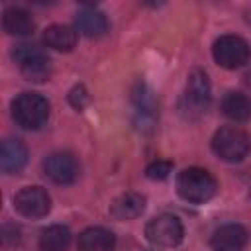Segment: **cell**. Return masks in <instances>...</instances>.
<instances>
[{
  "mask_svg": "<svg viewBox=\"0 0 251 251\" xmlns=\"http://www.w3.org/2000/svg\"><path fill=\"white\" fill-rule=\"evenodd\" d=\"M12 59L18 65L20 73L31 82H45L51 76V61L37 45H29V43L16 45L12 51Z\"/></svg>",
  "mask_w": 251,
  "mask_h": 251,
  "instance_id": "277c9868",
  "label": "cell"
},
{
  "mask_svg": "<svg viewBox=\"0 0 251 251\" xmlns=\"http://www.w3.org/2000/svg\"><path fill=\"white\" fill-rule=\"evenodd\" d=\"M41 39L49 49L67 53V51H73V47L76 45V31L71 25L53 24V25L43 29V37Z\"/></svg>",
  "mask_w": 251,
  "mask_h": 251,
  "instance_id": "2e32d148",
  "label": "cell"
},
{
  "mask_svg": "<svg viewBox=\"0 0 251 251\" xmlns=\"http://www.w3.org/2000/svg\"><path fill=\"white\" fill-rule=\"evenodd\" d=\"M12 118L24 129H39L49 118V102L39 92H22L12 100Z\"/></svg>",
  "mask_w": 251,
  "mask_h": 251,
  "instance_id": "7a4b0ae2",
  "label": "cell"
},
{
  "mask_svg": "<svg viewBox=\"0 0 251 251\" xmlns=\"http://www.w3.org/2000/svg\"><path fill=\"white\" fill-rule=\"evenodd\" d=\"M171 169H173V165H171L169 161H155V163H151V165L145 169V175H147L151 180H163V178L169 176Z\"/></svg>",
  "mask_w": 251,
  "mask_h": 251,
  "instance_id": "ffe728a7",
  "label": "cell"
},
{
  "mask_svg": "<svg viewBox=\"0 0 251 251\" xmlns=\"http://www.w3.org/2000/svg\"><path fill=\"white\" fill-rule=\"evenodd\" d=\"M14 208L24 218H43L51 210V198L41 186H25L14 196Z\"/></svg>",
  "mask_w": 251,
  "mask_h": 251,
  "instance_id": "ba28073f",
  "label": "cell"
},
{
  "mask_svg": "<svg viewBox=\"0 0 251 251\" xmlns=\"http://www.w3.org/2000/svg\"><path fill=\"white\" fill-rule=\"evenodd\" d=\"M43 171L53 182L71 184L78 175V165L71 153H51L43 161Z\"/></svg>",
  "mask_w": 251,
  "mask_h": 251,
  "instance_id": "9c48e42d",
  "label": "cell"
},
{
  "mask_svg": "<svg viewBox=\"0 0 251 251\" xmlns=\"http://www.w3.org/2000/svg\"><path fill=\"white\" fill-rule=\"evenodd\" d=\"M212 55L216 59V63L224 69H239L243 65L249 63L251 59V47L249 43L233 33L222 35L214 41L212 47Z\"/></svg>",
  "mask_w": 251,
  "mask_h": 251,
  "instance_id": "5b68a950",
  "label": "cell"
},
{
  "mask_svg": "<svg viewBox=\"0 0 251 251\" xmlns=\"http://www.w3.org/2000/svg\"><path fill=\"white\" fill-rule=\"evenodd\" d=\"M116 245V237L110 229L94 226V227H86L76 241L78 251H112Z\"/></svg>",
  "mask_w": 251,
  "mask_h": 251,
  "instance_id": "5bb4252c",
  "label": "cell"
},
{
  "mask_svg": "<svg viewBox=\"0 0 251 251\" xmlns=\"http://www.w3.org/2000/svg\"><path fill=\"white\" fill-rule=\"evenodd\" d=\"M75 24H76V29L86 35V37H100L108 31V20L106 16L96 10V8H80L75 16Z\"/></svg>",
  "mask_w": 251,
  "mask_h": 251,
  "instance_id": "4fadbf2b",
  "label": "cell"
},
{
  "mask_svg": "<svg viewBox=\"0 0 251 251\" xmlns=\"http://www.w3.org/2000/svg\"><path fill=\"white\" fill-rule=\"evenodd\" d=\"M71 229L61 224L45 227L39 235V247L43 251H67L71 245Z\"/></svg>",
  "mask_w": 251,
  "mask_h": 251,
  "instance_id": "ac0fdd59",
  "label": "cell"
},
{
  "mask_svg": "<svg viewBox=\"0 0 251 251\" xmlns=\"http://www.w3.org/2000/svg\"><path fill=\"white\" fill-rule=\"evenodd\" d=\"M216 190H218V182L206 169L190 167L180 171L176 176V192L186 202L204 204L216 194Z\"/></svg>",
  "mask_w": 251,
  "mask_h": 251,
  "instance_id": "6da1fadb",
  "label": "cell"
},
{
  "mask_svg": "<svg viewBox=\"0 0 251 251\" xmlns=\"http://www.w3.org/2000/svg\"><path fill=\"white\" fill-rule=\"evenodd\" d=\"M145 235L157 247H176L184 237V227L176 216L161 214L145 226Z\"/></svg>",
  "mask_w": 251,
  "mask_h": 251,
  "instance_id": "52a82bcc",
  "label": "cell"
},
{
  "mask_svg": "<svg viewBox=\"0 0 251 251\" xmlns=\"http://www.w3.org/2000/svg\"><path fill=\"white\" fill-rule=\"evenodd\" d=\"M210 102H212V88H210L208 75L204 71L194 69L186 80V88L182 96V110L188 112V116L192 114L200 116L208 110Z\"/></svg>",
  "mask_w": 251,
  "mask_h": 251,
  "instance_id": "8992f818",
  "label": "cell"
},
{
  "mask_svg": "<svg viewBox=\"0 0 251 251\" xmlns=\"http://www.w3.org/2000/svg\"><path fill=\"white\" fill-rule=\"evenodd\" d=\"M220 106H222V114L231 122L243 124L251 120V98L243 92H235V90L227 92L222 98Z\"/></svg>",
  "mask_w": 251,
  "mask_h": 251,
  "instance_id": "9a60e30c",
  "label": "cell"
},
{
  "mask_svg": "<svg viewBox=\"0 0 251 251\" xmlns=\"http://www.w3.org/2000/svg\"><path fill=\"white\" fill-rule=\"evenodd\" d=\"M69 102H71V106L73 108H76V110H82L86 104H88V92H86V88L84 86H75L71 92H69Z\"/></svg>",
  "mask_w": 251,
  "mask_h": 251,
  "instance_id": "44dd1931",
  "label": "cell"
},
{
  "mask_svg": "<svg viewBox=\"0 0 251 251\" xmlns=\"http://www.w3.org/2000/svg\"><path fill=\"white\" fill-rule=\"evenodd\" d=\"M131 100H133V106H135V114L139 116L137 124L149 126L155 120V98H153L151 90L143 82H139L131 92Z\"/></svg>",
  "mask_w": 251,
  "mask_h": 251,
  "instance_id": "d6986e66",
  "label": "cell"
},
{
  "mask_svg": "<svg viewBox=\"0 0 251 251\" xmlns=\"http://www.w3.org/2000/svg\"><path fill=\"white\" fill-rule=\"evenodd\" d=\"M212 151L227 163H239L251 151V137L235 126L220 127L212 137Z\"/></svg>",
  "mask_w": 251,
  "mask_h": 251,
  "instance_id": "3957f363",
  "label": "cell"
},
{
  "mask_svg": "<svg viewBox=\"0 0 251 251\" xmlns=\"http://www.w3.org/2000/svg\"><path fill=\"white\" fill-rule=\"evenodd\" d=\"M27 163V149L20 139H4L0 149V167L6 175L20 173Z\"/></svg>",
  "mask_w": 251,
  "mask_h": 251,
  "instance_id": "8fae6325",
  "label": "cell"
},
{
  "mask_svg": "<svg viewBox=\"0 0 251 251\" xmlns=\"http://www.w3.org/2000/svg\"><path fill=\"white\" fill-rule=\"evenodd\" d=\"M145 210V196L139 192H124L110 204V216L114 220H133Z\"/></svg>",
  "mask_w": 251,
  "mask_h": 251,
  "instance_id": "7c38bea8",
  "label": "cell"
},
{
  "mask_svg": "<svg viewBox=\"0 0 251 251\" xmlns=\"http://www.w3.org/2000/svg\"><path fill=\"white\" fill-rule=\"evenodd\" d=\"M249 233L239 224H226L212 233L210 245L214 251H241L247 245Z\"/></svg>",
  "mask_w": 251,
  "mask_h": 251,
  "instance_id": "30bf717a",
  "label": "cell"
},
{
  "mask_svg": "<svg viewBox=\"0 0 251 251\" xmlns=\"http://www.w3.org/2000/svg\"><path fill=\"white\" fill-rule=\"evenodd\" d=\"M2 27L10 35H29L35 29L33 16L24 8H8L2 16Z\"/></svg>",
  "mask_w": 251,
  "mask_h": 251,
  "instance_id": "e0dca14e",
  "label": "cell"
}]
</instances>
